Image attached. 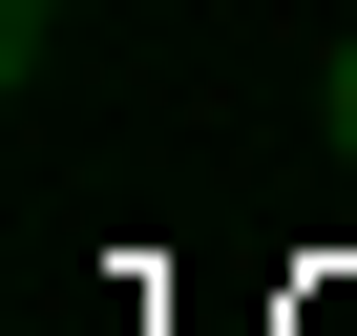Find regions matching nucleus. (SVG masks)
<instances>
[{
	"mask_svg": "<svg viewBox=\"0 0 357 336\" xmlns=\"http://www.w3.org/2000/svg\"><path fill=\"white\" fill-rule=\"evenodd\" d=\"M315 126H336V168H357V43H336V84H315Z\"/></svg>",
	"mask_w": 357,
	"mask_h": 336,
	"instance_id": "f257e3e1",
	"label": "nucleus"
}]
</instances>
